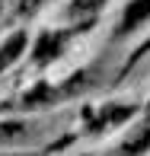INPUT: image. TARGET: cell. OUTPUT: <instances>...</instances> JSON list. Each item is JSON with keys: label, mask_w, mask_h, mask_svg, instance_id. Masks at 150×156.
Masks as SVG:
<instances>
[{"label": "cell", "mask_w": 150, "mask_h": 156, "mask_svg": "<svg viewBox=\"0 0 150 156\" xmlns=\"http://www.w3.org/2000/svg\"><path fill=\"white\" fill-rule=\"evenodd\" d=\"M64 45H67V32H42L38 41H35V64H51L58 54L64 51Z\"/></svg>", "instance_id": "1"}, {"label": "cell", "mask_w": 150, "mask_h": 156, "mask_svg": "<svg viewBox=\"0 0 150 156\" xmlns=\"http://www.w3.org/2000/svg\"><path fill=\"white\" fill-rule=\"evenodd\" d=\"M150 19V0H131L125 6V16H121V26H118V35H131L134 29H141Z\"/></svg>", "instance_id": "2"}, {"label": "cell", "mask_w": 150, "mask_h": 156, "mask_svg": "<svg viewBox=\"0 0 150 156\" xmlns=\"http://www.w3.org/2000/svg\"><path fill=\"white\" fill-rule=\"evenodd\" d=\"M26 41H29V38H26V32H16V35H10V38L0 45V73H3V70L26 51Z\"/></svg>", "instance_id": "3"}, {"label": "cell", "mask_w": 150, "mask_h": 156, "mask_svg": "<svg viewBox=\"0 0 150 156\" xmlns=\"http://www.w3.org/2000/svg\"><path fill=\"white\" fill-rule=\"evenodd\" d=\"M128 115H131V108H128V105H121V108L109 105V108H102L96 118H90V127H93V131H105V127H112V124H121Z\"/></svg>", "instance_id": "4"}, {"label": "cell", "mask_w": 150, "mask_h": 156, "mask_svg": "<svg viewBox=\"0 0 150 156\" xmlns=\"http://www.w3.org/2000/svg\"><path fill=\"white\" fill-rule=\"evenodd\" d=\"M19 137H26V124H19V121L0 124V144H13V140H19Z\"/></svg>", "instance_id": "5"}, {"label": "cell", "mask_w": 150, "mask_h": 156, "mask_svg": "<svg viewBox=\"0 0 150 156\" xmlns=\"http://www.w3.org/2000/svg\"><path fill=\"white\" fill-rule=\"evenodd\" d=\"M102 6H105V0H74L70 3V16H90V13L102 10Z\"/></svg>", "instance_id": "6"}, {"label": "cell", "mask_w": 150, "mask_h": 156, "mask_svg": "<svg viewBox=\"0 0 150 156\" xmlns=\"http://www.w3.org/2000/svg\"><path fill=\"white\" fill-rule=\"evenodd\" d=\"M0 3H3V0H0Z\"/></svg>", "instance_id": "7"}]
</instances>
